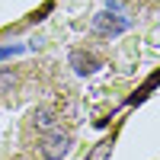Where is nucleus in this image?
I'll list each match as a JSON object with an SVG mask.
<instances>
[{
    "mask_svg": "<svg viewBox=\"0 0 160 160\" xmlns=\"http://www.w3.org/2000/svg\"><path fill=\"white\" fill-rule=\"evenodd\" d=\"M74 148V138L71 131H61V128H51L42 135V144H38V151H42L45 160H64Z\"/></svg>",
    "mask_w": 160,
    "mask_h": 160,
    "instance_id": "obj_1",
    "label": "nucleus"
},
{
    "mask_svg": "<svg viewBox=\"0 0 160 160\" xmlns=\"http://www.w3.org/2000/svg\"><path fill=\"white\" fill-rule=\"evenodd\" d=\"M125 29V19H115L112 13H96L93 16V32L96 35H112V32H122Z\"/></svg>",
    "mask_w": 160,
    "mask_h": 160,
    "instance_id": "obj_2",
    "label": "nucleus"
},
{
    "mask_svg": "<svg viewBox=\"0 0 160 160\" xmlns=\"http://www.w3.org/2000/svg\"><path fill=\"white\" fill-rule=\"evenodd\" d=\"M71 68H74L80 77L96 74V71H99V58H96V55H87V51H71Z\"/></svg>",
    "mask_w": 160,
    "mask_h": 160,
    "instance_id": "obj_3",
    "label": "nucleus"
},
{
    "mask_svg": "<svg viewBox=\"0 0 160 160\" xmlns=\"http://www.w3.org/2000/svg\"><path fill=\"white\" fill-rule=\"evenodd\" d=\"M32 122H35V128L45 135V131H51V128H55L58 115H55V109H48V106H38V109L32 112Z\"/></svg>",
    "mask_w": 160,
    "mask_h": 160,
    "instance_id": "obj_4",
    "label": "nucleus"
},
{
    "mask_svg": "<svg viewBox=\"0 0 160 160\" xmlns=\"http://www.w3.org/2000/svg\"><path fill=\"white\" fill-rule=\"evenodd\" d=\"M16 71H10V68H0V93H10L13 87H16Z\"/></svg>",
    "mask_w": 160,
    "mask_h": 160,
    "instance_id": "obj_5",
    "label": "nucleus"
},
{
    "mask_svg": "<svg viewBox=\"0 0 160 160\" xmlns=\"http://www.w3.org/2000/svg\"><path fill=\"white\" fill-rule=\"evenodd\" d=\"M109 154H112V141H99L96 148L90 151V157H87V160H109Z\"/></svg>",
    "mask_w": 160,
    "mask_h": 160,
    "instance_id": "obj_6",
    "label": "nucleus"
}]
</instances>
